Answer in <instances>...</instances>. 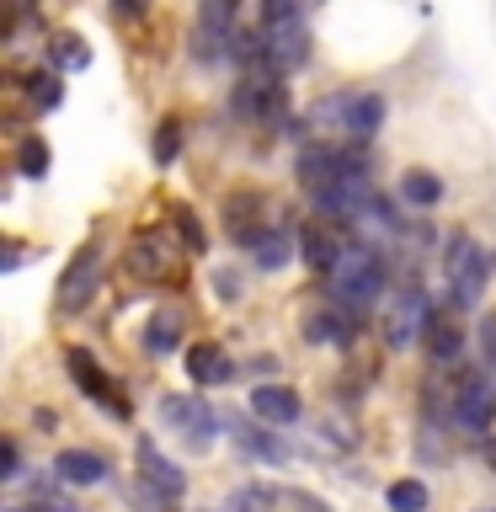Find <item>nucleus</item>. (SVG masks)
<instances>
[{
	"instance_id": "nucleus-1",
	"label": "nucleus",
	"mask_w": 496,
	"mask_h": 512,
	"mask_svg": "<svg viewBox=\"0 0 496 512\" xmlns=\"http://www.w3.org/2000/svg\"><path fill=\"white\" fill-rule=\"evenodd\" d=\"M384 128V102L374 91H347V96H320L304 112V134H331L347 144H368Z\"/></svg>"
},
{
	"instance_id": "nucleus-2",
	"label": "nucleus",
	"mask_w": 496,
	"mask_h": 512,
	"mask_svg": "<svg viewBox=\"0 0 496 512\" xmlns=\"http://www.w3.org/2000/svg\"><path fill=\"white\" fill-rule=\"evenodd\" d=\"M331 283H336V310H342V304L352 315L368 310V304L384 294V256L374 246H347L342 262L331 267Z\"/></svg>"
},
{
	"instance_id": "nucleus-3",
	"label": "nucleus",
	"mask_w": 496,
	"mask_h": 512,
	"mask_svg": "<svg viewBox=\"0 0 496 512\" xmlns=\"http://www.w3.org/2000/svg\"><path fill=\"white\" fill-rule=\"evenodd\" d=\"M262 38H267V64L278 75L299 70V64L310 59V27H304L299 6H288V0H272L262 11Z\"/></svg>"
},
{
	"instance_id": "nucleus-4",
	"label": "nucleus",
	"mask_w": 496,
	"mask_h": 512,
	"mask_svg": "<svg viewBox=\"0 0 496 512\" xmlns=\"http://www.w3.org/2000/svg\"><path fill=\"white\" fill-rule=\"evenodd\" d=\"M486 251L475 246L470 235H454L448 240V256H443V278H448V299L459 304V310H475L480 294H486Z\"/></svg>"
},
{
	"instance_id": "nucleus-5",
	"label": "nucleus",
	"mask_w": 496,
	"mask_h": 512,
	"mask_svg": "<svg viewBox=\"0 0 496 512\" xmlns=\"http://www.w3.org/2000/svg\"><path fill=\"white\" fill-rule=\"evenodd\" d=\"M160 422H166L176 438L192 448V454H208V448L219 443V432H224L214 406L198 400V395H166V400H160Z\"/></svg>"
},
{
	"instance_id": "nucleus-6",
	"label": "nucleus",
	"mask_w": 496,
	"mask_h": 512,
	"mask_svg": "<svg viewBox=\"0 0 496 512\" xmlns=\"http://www.w3.org/2000/svg\"><path fill=\"white\" fill-rule=\"evenodd\" d=\"M427 326H432V304H427L422 288H400V294L384 304V342L395 352L427 342Z\"/></svg>"
},
{
	"instance_id": "nucleus-7",
	"label": "nucleus",
	"mask_w": 496,
	"mask_h": 512,
	"mask_svg": "<svg viewBox=\"0 0 496 512\" xmlns=\"http://www.w3.org/2000/svg\"><path fill=\"white\" fill-rule=\"evenodd\" d=\"M235 6L230 0H203L198 22H192V43H198V59H230L235 54Z\"/></svg>"
},
{
	"instance_id": "nucleus-8",
	"label": "nucleus",
	"mask_w": 496,
	"mask_h": 512,
	"mask_svg": "<svg viewBox=\"0 0 496 512\" xmlns=\"http://www.w3.org/2000/svg\"><path fill=\"white\" fill-rule=\"evenodd\" d=\"M491 422H496V390L480 374L459 379V390H454V427H464L470 438H486Z\"/></svg>"
},
{
	"instance_id": "nucleus-9",
	"label": "nucleus",
	"mask_w": 496,
	"mask_h": 512,
	"mask_svg": "<svg viewBox=\"0 0 496 512\" xmlns=\"http://www.w3.org/2000/svg\"><path fill=\"white\" fill-rule=\"evenodd\" d=\"M96 283H102V256H96L91 246H80L70 256V267H64V278L54 288V299H59V315H75L80 304H86L96 294Z\"/></svg>"
},
{
	"instance_id": "nucleus-10",
	"label": "nucleus",
	"mask_w": 496,
	"mask_h": 512,
	"mask_svg": "<svg viewBox=\"0 0 496 512\" xmlns=\"http://www.w3.org/2000/svg\"><path fill=\"white\" fill-rule=\"evenodd\" d=\"M64 363H70V374H75V384H80V395H91L96 406H107L112 416H128V400L112 390V379L102 374V363H96L86 347H70V358H64Z\"/></svg>"
},
{
	"instance_id": "nucleus-11",
	"label": "nucleus",
	"mask_w": 496,
	"mask_h": 512,
	"mask_svg": "<svg viewBox=\"0 0 496 512\" xmlns=\"http://www.w3.org/2000/svg\"><path fill=\"white\" fill-rule=\"evenodd\" d=\"M139 475H144V486L155 491V502H160V507H171L176 496L187 491V475L176 470L171 459H160V448H155V438H139Z\"/></svg>"
},
{
	"instance_id": "nucleus-12",
	"label": "nucleus",
	"mask_w": 496,
	"mask_h": 512,
	"mask_svg": "<svg viewBox=\"0 0 496 512\" xmlns=\"http://www.w3.org/2000/svg\"><path fill=\"white\" fill-rule=\"evenodd\" d=\"M235 112H240V118H256V123L278 118V112H283V86L272 75H246L235 86Z\"/></svg>"
},
{
	"instance_id": "nucleus-13",
	"label": "nucleus",
	"mask_w": 496,
	"mask_h": 512,
	"mask_svg": "<svg viewBox=\"0 0 496 512\" xmlns=\"http://www.w3.org/2000/svg\"><path fill=\"white\" fill-rule=\"evenodd\" d=\"M182 331H187V310L182 304H160V310L150 315V326H144V352H171L176 342H182Z\"/></svg>"
},
{
	"instance_id": "nucleus-14",
	"label": "nucleus",
	"mask_w": 496,
	"mask_h": 512,
	"mask_svg": "<svg viewBox=\"0 0 496 512\" xmlns=\"http://www.w3.org/2000/svg\"><path fill=\"white\" fill-rule=\"evenodd\" d=\"M251 411L262 416V422H299V395L288 390V384H256L251 390Z\"/></svg>"
},
{
	"instance_id": "nucleus-15",
	"label": "nucleus",
	"mask_w": 496,
	"mask_h": 512,
	"mask_svg": "<svg viewBox=\"0 0 496 512\" xmlns=\"http://www.w3.org/2000/svg\"><path fill=\"white\" fill-rule=\"evenodd\" d=\"M128 272H134V278H144V283H166V278H171L166 246H160L155 235H139L134 246H128Z\"/></svg>"
},
{
	"instance_id": "nucleus-16",
	"label": "nucleus",
	"mask_w": 496,
	"mask_h": 512,
	"mask_svg": "<svg viewBox=\"0 0 496 512\" xmlns=\"http://www.w3.org/2000/svg\"><path fill=\"white\" fill-rule=\"evenodd\" d=\"M54 470L64 486H96V480L107 475V459L102 454H86V448H64V454L54 459Z\"/></svg>"
},
{
	"instance_id": "nucleus-17",
	"label": "nucleus",
	"mask_w": 496,
	"mask_h": 512,
	"mask_svg": "<svg viewBox=\"0 0 496 512\" xmlns=\"http://www.w3.org/2000/svg\"><path fill=\"white\" fill-rule=\"evenodd\" d=\"M187 374H192V384H224L230 379V358H224V347L198 342L187 352Z\"/></svg>"
},
{
	"instance_id": "nucleus-18",
	"label": "nucleus",
	"mask_w": 496,
	"mask_h": 512,
	"mask_svg": "<svg viewBox=\"0 0 496 512\" xmlns=\"http://www.w3.org/2000/svg\"><path fill=\"white\" fill-rule=\"evenodd\" d=\"M459 347H464V331H459L448 315H432V326H427V352H432V358H438V363H454Z\"/></svg>"
},
{
	"instance_id": "nucleus-19",
	"label": "nucleus",
	"mask_w": 496,
	"mask_h": 512,
	"mask_svg": "<svg viewBox=\"0 0 496 512\" xmlns=\"http://www.w3.org/2000/svg\"><path fill=\"white\" fill-rule=\"evenodd\" d=\"M347 246H336V240L326 230H304V262H310L315 272H331L336 262H342Z\"/></svg>"
},
{
	"instance_id": "nucleus-20",
	"label": "nucleus",
	"mask_w": 496,
	"mask_h": 512,
	"mask_svg": "<svg viewBox=\"0 0 496 512\" xmlns=\"http://www.w3.org/2000/svg\"><path fill=\"white\" fill-rule=\"evenodd\" d=\"M251 256H256V262H262L267 272H278L288 256H294V235H288V230H267V235L251 246Z\"/></svg>"
},
{
	"instance_id": "nucleus-21",
	"label": "nucleus",
	"mask_w": 496,
	"mask_h": 512,
	"mask_svg": "<svg viewBox=\"0 0 496 512\" xmlns=\"http://www.w3.org/2000/svg\"><path fill=\"white\" fill-rule=\"evenodd\" d=\"M400 198L416 203V208H427V203L443 198V182L432 171H406V176H400Z\"/></svg>"
},
{
	"instance_id": "nucleus-22",
	"label": "nucleus",
	"mask_w": 496,
	"mask_h": 512,
	"mask_svg": "<svg viewBox=\"0 0 496 512\" xmlns=\"http://www.w3.org/2000/svg\"><path fill=\"white\" fill-rule=\"evenodd\" d=\"M48 54H54V64H59V70H86V64H91V48L80 43L75 32H59V38L48 43Z\"/></svg>"
},
{
	"instance_id": "nucleus-23",
	"label": "nucleus",
	"mask_w": 496,
	"mask_h": 512,
	"mask_svg": "<svg viewBox=\"0 0 496 512\" xmlns=\"http://www.w3.org/2000/svg\"><path fill=\"white\" fill-rule=\"evenodd\" d=\"M48 160H54V155H48V144L38 134L16 144V171H22V176H48Z\"/></svg>"
},
{
	"instance_id": "nucleus-24",
	"label": "nucleus",
	"mask_w": 496,
	"mask_h": 512,
	"mask_svg": "<svg viewBox=\"0 0 496 512\" xmlns=\"http://www.w3.org/2000/svg\"><path fill=\"white\" fill-rule=\"evenodd\" d=\"M390 512H427V486L422 480H395L390 486Z\"/></svg>"
},
{
	"instance_id": "nucleus-25",
	"label": "nucleus",
	"mask_w": 496,
	"mask_h": 512,
	"mask_svg": "<svg viewBox=\"0 0 496 512\" xmlns=\"http://www.w3.org/2000/svg\"><path fill=\"white\" fill-rule=\"evenodd\" d=\"M235 438H240V448H246V454H256V459H272V464H283V459H288V448H283L278 438H267V432H251V427H240Z\"/></svg>"
},
{
	"instance_id": "nucleus-26",
	"label": "nucleus",
	"mask_w": 496,
	"mask_h": 512,
	"mask_svg": "<svg viewBox=\"0 0 496 512\" xmlns=\"http://www.w3.org/2000/svg\"><path fill=\"white\" fill-rule=\"evenodd\" d=\"M272 502H278V491H272V486H240L230 496V512H272Z\"/></svg>"
},
{
	"instance_id": "nucleus-27",
	"label": "nucleus",
	"mask_w": 496,
	"mask_h": 512,
	"mask_svg": "<svg viewBox=\"0 0 496 512\" xmlns=\"http://www.w3.org/2000/svg\"><path fill=\"white\" fill-rule=\"evenodd\" d=\"M27 96H32L38 107H59L64 86H59V75H43V70H32V75H27Z\"/></svg>"
},
{
	"instance_id": "nucleus-28",
	"label": "nucleus",
	"mask_w": 496,
	"mask_h": 512,
	"mask_svg": "<svg viewBox=\"0 0 496 512\" xmlns=\"http://www.w3.org/2000/svg\"><path fill=\"white\" fill-rule=\"evenodd\" d=\"M176 150H182V123L166 118V123H160V134H155V166H171Z\"/></svg>"
},
{
	"instance_id": "nucleus-29",
	"label": "nucleus",
	"mask_w": 496,
	"mask_h": 512,
	"mask_svg": "<svg viewBox=\"0 0 496 512\" xmlns=\"http://www.w3.org/2000/svg\"><path fill=\"white\" fill-rule=\"evenodd\" d=\"M342 336H347V320H342V315H315V320H310V342H315V347H336Z\"/></svg>"
},
{
	"instance_id": "nucleus-30",
	"label": "nucleus",
	"mask_w": 496,
	"mask_h": 512,
	"mask_svg": "<svg viewBox=\"0 0 496 512\" xmlns=\"http://www.w3.org/2000/svg\"><path fill=\"white\" fill-rule=\"evenodd\" d=\"M171 219H176V230H182L187 251H192V256H203V246H208V240H203V224L192 219V208H182V203H176V208H171Z\"/></svg>"
},
{
	"instance_id": "nucleus-31",
	"label": "nucleus",
	"mask_w": 496,
	"mask_h": 512,
	"mask_svg": "<svg viewBox=\"0 0 496 512\" xmlns=\"http://www.w3.org/2000/svg\"><path fill=\"white\" fill-rule=\"evenodd\" d=\"M16 464H22V454H16V443H6V448H0V480H16V475H22Z\"/></svg>"
},
{
	"instance_id": "nucleus-32",
	"label": "nucleus",
	"mask_w": 496,
	"mask_h": 512,
	"mask_svg": "<svg viewBox=\"0 0 496 512\" xmlns=\"http://www.w3.org/2000/svg\"><path fill=\"white\" fill-rule=\"evenodd\" d=\"M480 352H486V358H496V320H486V326H480Z\"/></svg>"
},
{
	"instance_id": "nucleus-33",
	"label": "nucleus",
	"mask_w": 496,
	"mask_h": 512,
	"mask_svg": "<svg viewBox=\"0 0 496 512\" xmlns=\"http://www.w3.org/2000/svg\"><path fill=\"white\" fill-rule=\"evenodd\" d=\"M486 454H491V464H496V443H491V448H486Z\"/></svg>"
},
{
	"instance_id": "nucleus-34",
	"label": "nucleus",
	"mask_w": 496,
	"mask_h": 512,
	"mask_svg": "<svg viewBox=\"0 0 496 512\" xmlns=\"http://www.w3.org/2000/svg\"><path fill=\"white\" fill-rule=\"evenodd\" d=\"M6 512H32V507H6Z\"/></svg>"
},
{
	"instance_id": "nucleus-35",
	"label": "nucleus",
	"mask_w": 496,
	"mask_h": 512,
	"mask_svg": "<svg viewBox=\"0 0 496 512\" xmlns=\"http://www.w3.org/2000/svg\"><path fill=\"white\" fill-rule=\"evenodd\" d=\"M486 512H496V507H486Z\"/></svg>"
}]
</instances>
